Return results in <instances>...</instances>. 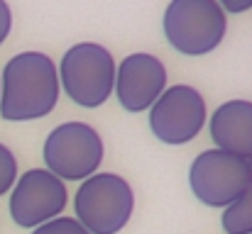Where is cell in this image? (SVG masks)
<instances>
[{
    "instance_id": "6da1fadb",
    "label": "cell",
    "mask_w": 252,
    "mask_h": 234,
    "mask_svg": "<svg viewBox=\"0 0 252 234\" xmlns=\"http://www.w3.org/2000/svg\"><path fill=\"white\" fill-rule=\"evenodd\" d=\"M62 95L57 64L44 52H20L0 74V117L32 122L54 112Z\"/></svg>"
},
{
    "instance_id": "7a4b0ae2",
    "label": "cell",
    "mask_w": 252,
    "mask_h": 234,
    "mask_svg": "<svg viewBox=\"0 0 252 234\" xmlns=\"http://www.w3.org/2000/svg\"><path fill=\"white\" fill-rule=\"evenodd\" d=\"M115 59L98 42H79L69 47L57 66L59 85L66 98L86 110L105 105L115 88Z\"/></svg>"
},
{
    "instance_id": "3957f363",
    "label": "cell",
    "mask_w": 252,
    "mask_h": 234,
    "mask_svg": "<svg viewBox=\"0 0 252 234\" xmlns=\"http://www.w3.org/2000/svg\"><path fill=\"white\" fill-rule=\"evenodd\" d=\"M162 29L174 52L184 56H206L223 44L228 15L216 0H169Z\"/></svg>"
},
{
    "instance_id": "277c9868",
    "label": "cell",
    "mask_w": 252,
    "mask_h": 234,
    "mask_svg": "<svg viewBox=\"0 0 252 234\" xmlns=\"http://www.w3.org/2000/svg\"><path fill=\"white\" fill-rule=\"evenodd\" d=\"M135 212L132 185L110 171H98L81 181L74 193V215L91 234H118Z\"/></svg>"
},
{
    "instance_id": "5b68a950",
    "label": "cell",
    "mask_w": 252,
    "mask_h": 234,
    "mask_svg": "<svg viewBox=\"0 0 252 234\" xmlns=\"http://www.w3.org/2000/svg\"><path fill=\"white\" fill-rule=\"evenodd\" d=\"M42 156H44V168L52 171L64 183L86 181L93 173H98L105 156V144L93 125L71 120L57 125L47 134Z\"/></svg>"
},
{
    "instance_id": "8992f818",
    "label": "cell",
    "mask_w": 252,
    "mask_h": 234,
    "mask_svg": "<svg viewBox=\"0 0 252 234\" xmlns=\"http://www.w3.org/2000/svg\"><path fill=\"white\" fill-rule=\"evenodd\" d=\"M252 181L248 158L223 149H206L189 166V188L198 203L225 210L233 205Z\"/></svg>"
},
{
    "instance_id": "52a82bcc",
    "label": "cell",
    "mask_w": 252,
    "mask_h": 234,
    "mask_svg": "<svg viewBox=\"0 0 252 234\" xmlns=\"http://www.w3.org/2000/svg\"><path fill=\"white\" fill-rule=\"evenodd\" d=\"M147 112L152 134L167 147H184L193 142L208 122L206 100L189 83L167 85Z\"/></svg>"
},
{
    "instance_id": "ba28073f",
    "label": "cell",
    "mask_w": 252,
    "mask_h": 234,
    "mask_svg": "<svg viewBox=\"0 0 252 234\" xmlns=\"http://www.w3.org/2000/svg\"><path fill=\"white\" fill-rule=\"evenodd\" d=\"M69 190L62 178L47 168H30L17 176L10 190V217L22 230H34L64 212Z\"/></svg>"
},
{
    "instance_id": "9c48e42d",
    "label": "cell",
    "mask_w": 252,
    "mask_h": 234,
    "mask_svg": "<svg viewBox=\"0 0 252 234\" xmlns=\"http://www.w3.org/2000/svg\"><path fill=\"white\" fill-rule=\"evenodd\" d=\"M167 66L159 56L147 52L127 54L115 69V98L123 110L137 115L147 112L167 90Z\"/></svg>"
},
{
    "instance_id": "30bf717a",
    "label": "cell",
    "mask_w": 252,
    "mask_h": 234,
    "mask_svg": "<svg viewBox=\"0 0 252 234\" xmlns=\"http://www.w3.org/2000/svg\"><path fill=\"white\" fill-rule=\"evenodd\" d=\"M216 149L250 158L252 154V100L233 98L218 105L208 120Z\"/></svg>"
},
{
    "instance_id": "8fae6325",
    "label": "cell",
    "mask_w": 252,
    "mask_h": 234,
    "mask_svg": "<svg viewBox=\"0 0 252 234\" xmlns=\"http://www.w3.org/2000/svg\"><path fill=\"white\" fill-rule=\"evenodd\" d=\"M220 225L225 234H252V181L243 190V195L223 210Z\"/></svg>"
},
{
    "instance_id": "7c38bea8",
    "label": "cell",
    "mask_w": 252,
    "mask_h": 234,
    "mask_svg": "<svg viewBox=\"0 0 252 234\" xmlns=\"http://www.w3.org/2000/svg\"><path fill=\"white\" fill-rule=\"evenodd\" d=\"M17 176H20V173H17V158H15L10 147H5V144L0 142V198L12 190Z\"/></svg>"
},
{
    "instance_id": "4fadbf2b",
    "label": "cell",
    "mask_w": 252,
    "mask_h": 234,
    "mask_svg": "<svg viewBox=\"0 0 252 234\" xmlns=\"http://www.w3.org/2000/svg\"><path fill=\"white\" fill-rule=\"evenodd\" d=\"M32 234H91L84 225L76 220V217H66V215H59L39 227H34Z\"/></svg>"
},
{
    "instance_id": "5bb4252c",
    "label": "cell",
    "mask_w": 252,
    "mask_h": 234,
    "mask_svg": "<svg viewBox=\"0 0 252 234\" xmlns=\"http://www.w3.org/2000/svg\"><path fill=\"white\" fill-rule=\"evenodd\" d=\"M10 32H12V10H10L7 0H0V47L5 44Z\"/></svg>"
},
{
    "instance_id": "9a60e30c",
    "label": "cell",
    "mask_w": 252,
    "mask_h": 234,
    "mask_svg": "<svg viewBox=\"0 0 252 234\" xmlns=\"http://www.w3.org/2000/svg\"><path fill=\"white\" fill-rule=\"evenodd\" d=\"M216 2L225 10V15H243L252 10V0H216Z\"/></svg>"
},
{
    "instance_id": "2e32d148",
    "label": "cell",
    "mask_w": 252,
    "mask_h": 234,
    "mask_svg": "<svg viewBox=\"0 0 252 234\" xmlns=\"http://www.w3.org/2000/svg\"><path fill=\"white\" fill-rule=\"evenodd\" d=\"M248 163H250V166H252V154H250V158H248Z\"/></svg>"
}]
</instances>
